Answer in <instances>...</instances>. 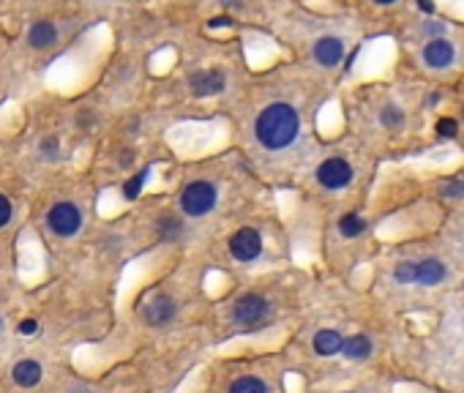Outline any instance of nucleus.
<instances>
[{
	"label": "nucleus",
	"instance_id": "1",
	"mask_svg": "<svg viewBox=\"0 0 464 393\" xmlns=\"http://www.w3.org/2000/svg\"><path fill=\"white\" fill-rule=\"evenodd\" d=\"M301 131V118L298 112L284 104V101H276L271 107H265L257 121H254V134H257V142L268 151H281V148H290L295 142Z\"/></svg>",
	"mask_w": 464,
	"mask_h": 393
},
{
	"label": "nucleus",
	"instance_id": "2",
	"mask_svg": "<svg viewBox=\"0 0 464 393\" xmlns=\"http://www.w3.org/2000/svg\"><path fill=\"white\" fill-rule=\"evenodd\" d=\"M216 186L208 180H194L188 183L181 194V208L186 216H205L216 208Z\"/></svg>",
	"mask_w": 464,
	"mask_h": 393
},
{
	"label": "nucleus",
	"instance_id": "3",
	"mask_svg": "<svg viewBox=\"0 0 464 393\" xmlns=\"http://www.w3.org/2000/svg\"><path fill=\"white\" fill-rule=\"evenodd\" d=\"M271 314V303L262 298V295H241L238 300H235V306H232V317H235V323L244 328H257L265 323V317Z\"/></svg>",
	"mask_w": 464,
	"mask_h": 393
},
{
	"label": "nucleus",
	"instance_id": "4",
	"mask_svg": "<svg viewBox=\"0 0 464 393\" xmlns=\"http://www.w3.org/2000/svg\"><path fill=\"white\" fill-rule=\"evenodd\" d=\"M47 224H50V229H52L55 235L71 238V235H77L80 227H82V213H80V208H77L74 202H58V205H52V210L47 213Z\"/></svg>",
	"mask_w": 464,
	"mask_h": 393
},
{
	"label": "nucleus",
	"instance_id": "5",
	"mask_svg": "<svg viewBox=\"0 0 464 393\" xmlns=\"http://www.w3.org/2000/svg\"><path fill=\"white\" fill-rule=\"evenodd\" d=\"M175 314H178V303L164 293L151 295V298L145 300V306H142V320L154 328L170 325V323L175 320Z\"/></svg>",
	"mask_w": 464,
	"mask_h": 393
},
{
	"label": "nucleus",
	"instance_id": "6",
	"mask_svg": "<svg viewBox=\"0 0 464 393\" xmlns=\"http://www.w3.org/2000/svg\"><path fill=\"white\" fill-rule=\"evenodd\" d=\"M230 254L241 262L257 260V257L262 254V238H260V232L251 227L238 229V232L230 238Z\"/></svg>",
	"mask_w": 464,
	"mask_h": 393
},
{
	"label": "nucleus",
	"instance_id": "7",
	"mask_svg": "<svg viewBox=\"0 0 464 393\" xmlns=\"http://www.w3.org/2000/svg\"><path fill=\"white\" fill-rule=\"evenodd\" d=\"M317 180H320V186H325L331 192L344 189L352 180V167L344 159H328V162H322L317 167Z\"/></svg>",
	"mask_w": 464,
	"mask_h": 393
},
{
	"label": "nucleus",
	"instance_id": "8",
	"mask_svg": "<svg viewBox=\"0 0 464 393\" xmlns=\"http://www.w3.org/2000/svg\"><path fill=\"white\" fill-rule=\"evenodd\" d=\"M188 88L191 93L200 98H208V96H216L224 91V74L216 71V68H205V71H194L188 77Z\"/></svg>",
	"mask_w": 464,
	"mask_h": 393
},
{
	"label": "nucleus",
	"instance_id": "9",
	"mask_svg": "<svg viewBox=\"0 0 464 393\" xmlns=\"http://www.w3.org/2000/svg\"><path fill=\"white\" fill-rule=\"evenodd\" d=\"M456 61V47L448 38H429V44L424 47V63L429 68H448Z\"/></svg>",
	"mask_w": 464,
	"mask_h": 393
},
{
	"label": "nucleus",
	"instance_id": "10",
	"mask_svg": "<svg viewBox=\"0 0 464 393\" xmlns=\"http://www.w3.org/2000/svg\"><path fill=\"white\" fill-rule=\"evenodd\" d=\"M314 58L320 66H336L344 58V41L336 36H322L317 44H314Z\"/></svg>",
	"mask_w": 464,
	"mask_h": 393
},
{
	"label": "nucleus",
	"instance_id": "11",
	"mask_svg": "<svg viewBox=\"0 0 464 393\" xmlns=\"http://www.w3.org/2000/svg\"><path fill=\"white\" fill-rule=\"evenodd\" d=\"M445 276H448V270H445V265H442L440 260L415 262V284L434 287V284H440Z\"/></svg>",
	"mask_w": 464,
	"mask_h": 393
},
{
	"label": "nucleus",
	"instance_id": "12",
	"mask_svg": "<svg viewBox=\"0 0 464 393\" xmlns=\"http://www.w3.org/2000/svg\"><path fill=\"white\" fill-rule=\"evenodd\" d=\"M11 377H14V383H17L20 388H33V385L41 383V363L31 358L20 360V363H14Z\"/></svg>",
	"mask_w": 464,
	"mask_h": 393
},
{
	"label": "nucleus",
	"instance_id": "13",
	"mask_svg": "<svg viewBox=\"0 0 464 393\" xmlns=\"http://www.w3.org/2000/svg\"><path fill=\"white\" fill-rule=\"evenodd\" d=\"M341 344H344L341 333L339 330H331V328H325V330H320L314 336V353L322 355V358H331V355L341 353Z\"/></svg>",
	"mask_w": 464,
	"mask_h": 393
},
{
	"label": "nucleus",
	"instance_id": "14",
	"mask_svg": "<svg viewBox=\"0 0 464 393\" xmlns=\"http://www.w3.org/2000/svg\"><path fill=\"white\" fill-rule=\"evenodd\" d=\"M55 38H58V28H55L50 20H38V22L31 28V33H28V44H31L33 49L52 47V44H55Z\"/></svg>",
	"mask_w": 464,
	"mask_h": 393
},
{
	"label": "nucleus",
	"instance_id": "15",
	"mask_svg": "<svg viewBox=\"0 0 464 393\" xmlns=\"http://www.w3.org/2000/svg\"><path fill=\"white\" fill-rule=\"evenodd\" d=\"M341 353H344L350 360H366L371 355V339L369 336H364V333L350 336V339H344Z\"/></svg>",
	"mask_w": 464,
	"mask_h": 393
},
{
	"label": "nucleus",
	"instance_id": "16",
	"mask_svg": "<svg viewBox=\"0 0 464 393\" xmlns=\"http://www.w3.org/2000/svg\"><path fill=\"white\" fill-rule=\"evenodd\" d=\"M227 393H271V388H268V383L260 380V377H238V380L230 385Z\"/></svg>",
	"mask_w": 464,
	"mask_h": 393
},
{
	"label": "nucleus",
	"instance_id": "17",
	"mask_svg": "<svg viewBox=\"0 0 464 393\" xmlns=\"http://www.w3.org/2000/svg\"><path fill=\"white\" fill-rule=\"evenodd\" d=\"M156 227H158V232H161L164 240H178L181 232H184V222L175 219V216H161V219L156 222Z\"/></svg>",
	"mask_w": 464,
	"mask_h": 393
},
{
	"label": "nucleus",
	"instance_id": "18",
	"mask_svg": "<svg viewBox=\"0 0 464 393\" xmlns=\"http://www.w3.org/2000/svg\"><path fill=\"white\" fill-rule=\"evenodd\" d=\"M364 229H366V222H364L358 213H347V216L339 219V232L344 238H358Z\"/></svg>",
	"mask_w": 464,
	"mask_h": 393
},
{
	"label": "nucleus",
	"instance_id": "19",
	"mask_svg": "<svg viewBox=\"0 0 464 393\" xmlns=\"http://www.w3.org/2000/svg\"><path fill=\"white\" fill-rule=\"evenodd\" d=\"M404 121V112L399 107H394V104H388V107H382V112H380V123L385 126V129H399Z\"/></svg>",
	"mask_w": 464,
	"mask_h": 393
},
{
	"label": "nucleus",
	"instance_id": "20",
	"mask_svg": "<svg viewBox=\"0 0 464 393\" xmlns=\"http://www.w3.org/2000/svg\"><path fill=\"white\" fill-rule=\"evenodd\" d=\"M148 175H151V169H142V172H137L134 178H128L124 186V196L126 199H134V196H140L142 192V186H145V180H148Z\"/></svg>",
	"mask_w": 464,
	"mask_h": 393
},
{
	"label": "nucleus",
	"instance_id": "21",
	"mask_svg": "<svg viewBox=\"0 0 464 393\" xmlns=\"http://www.w3.org/2000/svg\"><path fill=\"white\" fill-rule=\"evenodd\" d=\"M394 279L399 284H415V262H399L394 270Z\"/></svg>",
	"mask_w": 464,
	"mask_h": 393
},
{
	"label": "nucleus",
	"instance_id": "22",
	"mask_svg": "<svg viewBox=\"0 0 464 393\" xmlns=\"http://www.w3.org/2000/svg\"><path fill=\"white\" fill-rule=\"evenodd\" d=\"M440 196H445V199H462L464 196V180H448V183H442L440 186Z\"/></svg>",
	"mask_w": 464,
	"mask_h": 393
},
{
	"label": "nucleus",
	"instance_id": "23",
	"mask_svg": "<svg viewBox=\"0 0 464 393\" xmlns=\"http://www.w3.org/2000/svg\"><path fill=\"white\" fill-rule=\"evenodd\" d=\"M437 134H440L442 139H454V137L459 134V123H456L454 118H440V121H437Z\"/></svg>",
	"mask_w": 464,
	"mask_h": 393
},
{
	"label": "nucleus",
	"instance_id": "24",
	"mask_svg": "<svg viewBox=\"0 0 464 393\" xmlns=\"http://www.w3.org/2000/svg\"><path fill=\"white\" fill-rule=\"evenodd\" d=\"M11 202H8V196L6 194H0V227H6L8 222H11Z\"/></svg>",
	"mask_w": 464,
	"mask_h": 393
},
{
	"label": "nucleus",
	"instance_id": "25",
	"mask_svg": "<svg viewBox=\"0 0 464 393\" xmlns=\"http://www.w3.org/2000/svg\"><path fill=\"white\" fill-rule=\"evenodd\" d=\"M41 151H44V156H55V151H58V139H55V137L41 139Z\"/></svg>",
	"mask_w": 464,
	"mask_h": 393
},
{
	"label": "nucleus",
	"instance_id": "26",
	"mask_svg": "<svg viewBox=\"0 0 464 393\" xmlns=\"http://www.w3.org/2000/svg\"><path fill=\"white\" fill-rule=\"evenodd\" d=\"M17 330H20V333H22V336H33V333H36V330H38V323H36V320H22V323H20V328H17Z\"/></svg>",
	"mask_w": 464,
	"mask_h": 393
},
{
	"label": "nucleus",
	"instance_id": "27",
	"mask_svg": "<svg viewBox=\"0 0 464 393\" xmlns=\"http://www.w3.org/2000/svg\"><path fill=\"white\" fill-rule=\"evenodd\" d=\"M442 31H445V28H442L440 22H426V25H424V33H426V36H437V38H440Z\"/></svg>",
	"mask_w": 464,
	"mask_h": 393
},
{
	"label": "nucleus",
	"instance_id": "28",
	"mask_svg": "<svg viewBox=\"0 0 464 393\" xmlns=\"http://www.w3.org/2000/svg\"><path fill=\"white\" fill-rule=\"evenodd\" d=\"M230 25H232L230 17H216V20H211V28H230Z\"/></svg>",
	"mask_w": 464,
	"mask_h": 393
},
{
	"label": "nucleus",
	"instance_id": "29",
	"mask_svg": "<svg viewBox=\"0 0 464 393\" xmlns=\"http://www.w3.org/2000/svg\"><path fill=\"white\" fill-rule=\"evenodd\" d=\"M418 6H421V8L426 11V14H432V11H434V3H432V0H418Z\"/></svg>",
	"mask_w": 464,
	"mask_h": 393
},
{
	"label": "nucleus",
	"instance_id": "30",
	"mask_svg": "<svg viewBox=\"0 0 464 393\" xmlns=\"http://www.w3.org/2000/svg\"><path fill=\"white\" fill-rule=\"evenodd\" d=\"M374 3H380V6H391V3H396V0H374Z\"/></svg>",
	"mask_w": 464,
	"mask_h": 393
},
{
	"label": "nucleus",
	"instance_id": "31",
	"mask_svg": "<svg viewBox=\"0 0 464 393\" xmlns=\"http://www.w3.org/2000/svg\"><path fill=\"white\" fill-rule=\"evenodd\" d=\"M68 393H91V391H85V388H74V391H68Z\"/></svg>",
	"mask_w": 464,
	"mask_h": 393
}]
</instances>
